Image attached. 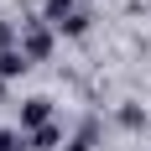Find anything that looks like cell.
Here are the masks:
<instances>
[{
  "label": "cell",
  "mask_w": 151,
  "mask_h": 151,
  "mask_svg": "<svg viewBox=\"0 0 151 151\" xmlns=\"http://www.w3.org/2000/svg\"><path fill=\"white\" fill-rule=\"evenodd\" d=\"M94 136H99V130H94V125H83V130L68 141V151H94Z\"/></svg>",
  "instance_id": "6"
},
{
  "label": "cell",
  "mask_w": 151,
  "mask_h": 151,
  "mask_svg": "<svg viewBox=\"0 0 151 151\" xmlns=\"http://www.w3.org/2000/svg\"><path fill=\"white\" fill-rule=\"evenodd\" d=\"M21 52H26V63H47L52 58V26L47 21H26L21 26Z\"/></svg>",
  "instance_id": "1"
},
{
  "label": "cell",
  "mask_w": 151,
  "mask_h": 151,
  "mask_svg": "<svg viewBox=\"0 0 151 151\" xmlns=\"http://www.w3.org/2000/svg\"><path fill=\"white\" fill-rule=\"evenodd\" d=\"M0 94H5V78H0Z\"/></svg>",
  "instance_id": "9"
},
{
  "label": "cell",
  "mask_w": 151,
  "mask_h": 151,
  "mask_svg": "<svg viewBox=\"0 0 151 151\" xmlns=\"http://www.w3.org/2000/svg\"><path fill=\"white\" fill-rule=\"evenodd\" d=\"M31 151H58V141H63V130H58V120H52V125H42V130H31Z\"/></svg>",
  "instance_id": "4"
},
{
  "label": "cell",
  "mask_w": 151,
  "mask_h": 151,
  "mask_svg": "<svg viewBox=\"0 0 151 151\" xmlns=\"http://www.w3.org/2000/svg\"><path fill=\"white\" fill-rule=\"evenodd\" d=\"M120 125H125V130H141V125H146L141 104H125V109H120Z\"/></svg>",
  "instance_id": "5"
},
{
  "label": "cell",
  "mask_w": 151,
  "mask_h": 151,
  "mask_svg": "<svg viewBox=\"0 0 151 151\" xmlns=\"http://www.w3.org/2000/svg\"><path fill=\"white\" fill-rule=\"evenodd\" d=\"M5 47H21V37H16L11 21H0V52H5Z\"/></svg>",
  "instance_id": "7"
},
{
  "label": "cell",
  "mask_w": 151,
  "mask_h": 151,
  "mask_svg": "<svg viewBox=\"0 0 151 151\" xmlns=\"http://www.w3.org/2000/svg\"><path fill=\"white\" fill-rule=\"evenodd\" d=\"M26 68H31V63H26V52H21V47H5V52H0V78H5V83H11V78H21Z\"/></svg>",
  "instance_id": "3"
},
{
  "label": "cell",
  "mask_w": 151,
  "mask_h": 151,
  "mask_svg": "<svg viewBox=\"0 0 151 151\" xmlns=\"http://www.w3.org/2000/svg\"><path fill=\"white\" fill-rule=\"evenodd\" d=\"M42 125H52V99H47V94H31L26 104H21V130H42Z\"/></svg>",
  "instance_id": "2"
},
{
  "label": "cell",
  "mask_w": 151,
  "mask_h": 151,
  "mask_svg": "<svg viewBox=\"0 0 151 151\" xmlns=\"http://www.w3.org/2000/svg\"><path fill=\"white\" fill-rule=\"evenodd\" d=\"M0 151H21V136L16 130H0Z\"/></svg>",
  "instance_id": "8"
}]
</instances>
